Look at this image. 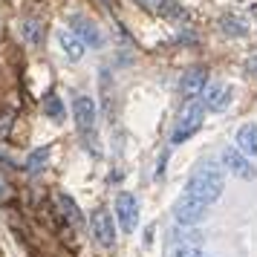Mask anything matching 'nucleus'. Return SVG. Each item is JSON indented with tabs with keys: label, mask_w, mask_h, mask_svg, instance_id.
<instances>
[{
	"label": "nucleus",
	"mask_w": 257,
	"mask_h": 257,
	"mask_svg": "<svg viewBox=\"0 0 257 257\" xmlns=\"http://www.w3.org/2000/svg\"><path fill=\"white\" fill-rule=\"evenodd\" d=\"M222 185H225L222 168L214 162V159H205V162H199L197 171L191 174V179H188V185H185V194L199 199V202H205V205H214L222 194Z\"/></svg>",
	"instance_id": "nucleus-1"
},
{
	"label": "nucleus",
	"mask_w": 257,
	"mask_h": 257,
	"mask_svg": "<svg viewBox=\"0 0 257 257\" xmlns=\"http://www.w3.org/2000/svg\"><path fill=\"white\" fill-rule=\"evenodd\" d=\"M205 113H208V107H205L202 98H191V101H185L182 110H179V118H176L174 133H171V145H182V142L191 139V136L202 127Z\"/></svg>",
	"instance_id": "nucleus-2"
},
{
	"label": "nucleus",
	"mask_w": 257,
	"mask_h": 257,
	"mask_svg": "<svg viewBox=\"0 0 257 257\" xmlns=\"http://www.w3.org/2000/svg\"><path fill=\"white\" fill-rule=\"evenodd\" d=\"M205 214H208V205L199 202V199H194V197H188V194H182L174 205V220H176V225H182V228H191V225L202 222Z\"/></svg>",
	"instance_id": "nucleus-3"
},
{
	"label": "nucleus",
	"mask_w": 257,
	"mask_h": 257,
	"mask_svg": "<svg viewBox=\"0 0 257 257\" xmlns=\"http://www.w3.org/2000/svg\"><path fill=\"white\" fill-rule=\"evenodd\" d=\"M72 116H75V127H78L81 136H93L98 113H95V101L90 95H75L72 98Z\"/></svg>",
	"instance_id": "nucleus-4"
},
{
	"label": "nucleus",
	"mask_w": 257,
	"mask_h": 257,
	"mask_svg": "<svg viewBox=\"0 0 257 257\" xmlns=\"http://www.w3.org/2000/svg\"><path fill=\"white\" fill-rule=\"evenodd\" d=\"M116 220L124 234H133V228L139 225V199H136V194L121 191L116 197Z\"/></svg>",
	"instance_id": "nucleus-5"
},
{
	"label": "nucleus",
	"mask_w": 257,
	"mask_h": 257,
	"mask_svg": "<svg viewBox=\"0 0 257 257\" xmlns=\"http://www.w3.org/2000/svg\"><path fill=\"white\" fill-rule=\"evenodd\" d=\"M205 84H208V70H205V67H191V70H185V75L179 78V93H182L185 101L202 98Z\"/></svg>",
	"instance_id": "nucleus-6"
},
{
	"label": "nucleus",
	"mask_w": 257,
	"mask_h": 257,
	"mask_svg": "<svg viewBox=\"0 0 257 257\" xmlns=\"http://www.w3.org/2000/svg\"><path fill=\"white\" fill-rule=\"evenodd\" d=\"M70 32L81 41L84 47H101L104 44V35L98 32V26L90 18H84V15H72L70 18Z\"/></svg>",
	"instance_id": "nucleus-7"
},
{
	"label": "nucleus",
	"mask_w": 257,
	"mask_h": 257,
	"mask_svg": "<svg viewBox=\"0 0 257 257\" xmlns=\"http://www.w3.org/2000/svg\"><path fill=\"white\" fill-rule=\"evenodd\" d=\"M90 228H93V237L101 245H113L116 243V222L110 217L107 208H95L93 217H90Z\"/></svg>",
	"instance_id": "nucleus-8"
},
{
	"label": "nucleus",
	"mask_w": 257,
	"mask_h": 257,
	"mask_svg": "<svg viewBox=\"0 0 257 257\" xmlns=\"http://www.w3.org/2000/svg\"><path fill=\"white\" fill-rule=\"evenodd\" d=\"M222 168L231 171L234 176H240V179H254L257 176V168L248 162V156H243L237 148H225V151H222Z\"/></svg>",
	"instance_id": "nucleus-9"
},
{
	"label": "nucleus",
	"mask_w": 257,
	"mask_h": 257,
	"mask_svg": "<svg viewBox=\"0 0 257 257\" xmlns=\"http://www.w3.org/2000/svg\"><path fill=\"white\" fill-rule=\"evenodd\" d=\"M231 95H234V90L228 84H211L202 101H205V107H208L211 113H222L225 107L231 104Z\"/></svg>",
	"instance_id": "nucleus-10"
},
{
	"label": "nucleus",
	"mask_w": 257,
	"mask_h": 257,
	"mask_svg": "<svg viewBox=\"0 0 257 257\" xmlns=\"http://www.w3.org/2000/svg\"><path fill=\"white\" fill-rule=\"evenodd\" d=\"M58 47H61V52L67 55V61H72V64H75V61H81L84 44L72 35L70 29H61V32H58Z\"/></svg>",
	"instance_id": "nucleus-11"
},
{
	"label": "nucleus",
	"mask_w": 257,
	"mask_h": 257,
	"mask_svg": "<svg viewBox=\"0 0 257 257\" xmlns=\"http://www.w3.org/2000/svg\"><path fill=\"white\" fill-rule=\"evenodd\" d=\"M237 151L243 156H257V124H243L237 130Z\"/></svg>",
	"instance_id": "nucleus-12"
},
{
	"label": "nucleus",
	"mask_w": 257,
	"mask_h": 257,
	"mask_svg": "<svg viewBox=\"0 0 257 257\" xmlns=\"http://www.w3.org/2000/svg\"><path fill=\"white\" fill-rule=\"evenodd\" d=\"M49 145H44V148H35V151L29 153V156H26V174H41V171H44V168H47V162H49Z\"/></svg>",
	"instance_id": "nucleus-13"
},
{
	"label": "nucleus",
	"mask_w": 257,
	"mask_h": 257,
	"mask_svg": "<svg viewBox=\"0 0 257 257\" xmlns=\"http://www.w3.org/2000/svg\"><path fill=\"white\" fill-rule=\"evenodd\" d=\"M58 205H61V211L67 214V220H70L72 225H84V214H81V208L72 202L70 194H58Z\"/></svg>",
	"instance_id": "nucleus-14"
},
{
	"label": "nucleus",
	"mask_w": 257,
	"mask_h": 257,
	"mask_svg": "<svg viewBox=\"0 0 257 257\" xmlns=\"http://www.w3.org/2000/svg\"><path fill=\"white\" fill-rule=\"evenodd\" d=\"M220 29L225 32V35H234V38L248 35V26H245V21L234 18V15H225V18H220Z\"/></svg>",
	"instance_id": "nucleus-15"
},
{
	"label": "nucleus",
	"mask_w": 257,
	"mask_h": 257,
	"mask_svg": "<svg viewBox=\"0 0 257 257\" xmlns=\"http://www.w3.org/2000/svg\"><path fill=\"white\" fill-rule=\"evenodd\" d=\"M44 116H49L52 121H64V101L55 93H49L44 98Z\"/></svg>",
	"instance_id": "nucleus-16"
},
{
	"label": "nucleus",
	"mask_w": 257,
	"mask_h": 257,
	"mask_svg": "<svg viewBox=\"0 0 257 257\" xmlns=\"http://www.w3.org/2000/svg\"><path fill=\"white\" fill-rule=\"evenodd\" d=\"M174 257H211V254H205L199 245H176Z\"/></svg>",
	"instance_id": "nucleus-17"
},
{
	"label": "nucleus",
	"mask_w": 257,
	"mask_h": 257,
	"mask_svg": "<svg viewBox=\"0 0 257 257\" xmlns=\"http://www.w3.org/2000/svg\"><path fill=\"white\" fill-rule=\"evenodd\" d=\"M245 72H248L251 78H257V52H254V55H248V58H245Z\"/></svg>",
	"instance_id": "nucleus-18"
}]
</instances>
